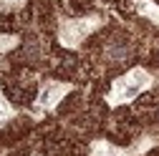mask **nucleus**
Returning a JSON list of instances; mask_svg holds the SVG:
<instances>
[{"label":"nucleus","instance_id":"nucleus-1","mask_svg":"<svg viewBox=\"0 0 159 156\" xmlns=\"http://www.w3.org/2000/svg\"><path fill=\"white\" fill-rule=\"evenodd\" d=\"M152 83V78L144 68H134L129 71L126 76L116 78L114 86H111V93H109V103L111 106H119V103H126L131 98H136L139 93H142L147 86Z\"/></svg>","mask_w":159,"mask_h":156},{"label":"nucleus","instance_id":"nucleus-2","mask_svg":"<svg viewBox=\"0 0 159 156\" xmlns=\"http://www.w3.org/2000/svg\"><path fill=\"white\" fill-rule=\"evenodd\" d=\"M96 25H98V20H63L61 30H58V38H61L63 46L76 48Z\"/></svg>","mask_w":159,"mask_h":156},{"label":"nucleus","instance_id":"nucleus-3","mask_svg":"<svg viewBox=\"0 0 159 156\" xmlns=\"http://www.w3.org/2000/svg\"><path fill=\"white\" fill-rule=\"evenodd\" d=\"M71 91V86H66V83H46V88L41 91V96H38V101H35V106H38V111H43V108H53L58 101L63 98V96Z\"/></svg>","mask_w":159,"mask_h":156},{"label":"nucleus","instance_id":"nucleus-4","mask_svg":"<svg viewBox=\"0 0 159 156\" xmlns=\"http://www.w3.org/2000/svg\"><path fill=\"white\" fill-rule=\"evenodd\" d=\"M134 10H136L139 15L149 18V20H154V23L159 25V8H157L154 3H149V0H134Z\"/></svg>","mask_w":159,"mask_h":156},{"label":"nucleus","instance_id":"nucleus-5","mask_svg":"<svg viewBox=\"0 0 159 156\" xmlns=\"http://www.w3.org/2000/svg\"><path fill=\"white\" fill-rule=\"evenodd\" d=\"M91 156H126V151L116 149V146H111L106 141H96L91 146Z\"/></svg>","mask_w":159,"mask_h":156},{"label":"nucleus","instance_id":"nucleus-6","mask_svg":"<svg viewBox=\"0 0 159 156\" xmlns=\"http://www.w3.org/2000/svg\"><path fill=\"white\" fill-rule=\"evenodd\" d=\"M10 116H13V108L5 103V98H3V96H0V124H3V121H8Z\"/></svg>","mask_w":159,"mask_h":156},{"label":"nucleus","instance_id":"nucleus-7","mask_svg":"<svg viewBox=\"0 0 159 156\" xmlns=\"http://www.w3.org/2000/svg\"><path fill=\"white\" fill-rule=\"evenodd\" d=\"M13 46H18V38L15 35H0V50H8Z\"/></svg>","mask_w":159,"mask_h":156},{"label":"nucleus","instance_id":"nucleus-8","mask_svg":"<svg viewBox=\"0 0 159 156\" xmlns=\"http://www.w3.org/2000/svg\"><path fill=\"white\" fill-rule=\"evenodd\" d=\"M5 3H10V5H20L23 0H5Z\"/></svg>","mask_w":159,"mask_h":156}]
</instances>
